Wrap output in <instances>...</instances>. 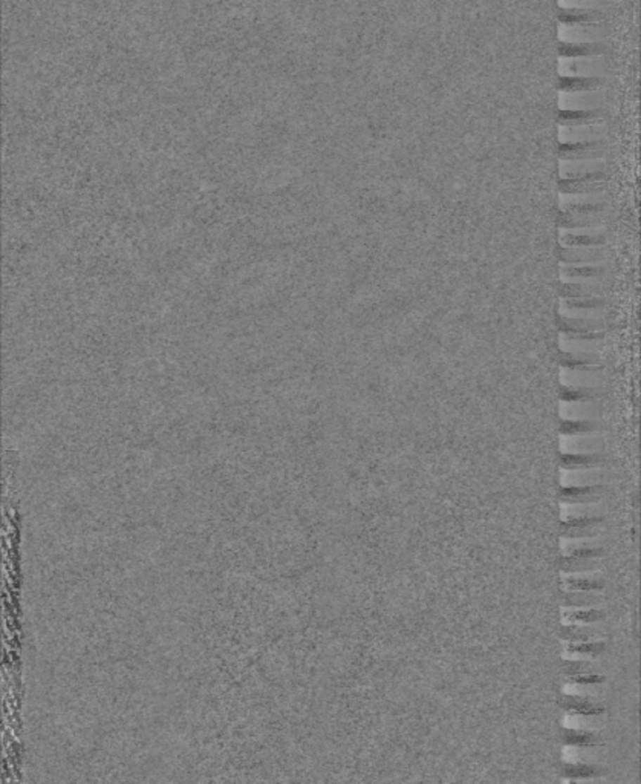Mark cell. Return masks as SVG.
<instances>
[{"instance_id": "obj_1", "label": "cell", "mask_w": 641, "mask_h": 784, "mask_svg": "<svg viewBox=\"0 0 641 784\" xmlns=\"http://www.w3.org/2000/svg\"><path fill=\"white\" fill-rule=\"evenodd\" d=\"M562 390H597L604 385L602 365H560Z\"/></svg>"}, {"instance_id": "obj_2", "label": "cell", "mask_w": 641, "mask_h": 784, "mask_svg": "<svg viewBox=\"0 0 641 784\" xmlns=\"http://www.w3.org/2000/svg\"><path fill=\"white\" fill-rule=\"evenodd\" d=\"M609 69L606 56L560 58L557 71L560 77H604Z\"/></svg>"}, {"instance_id": "obj_3", "label": "cell", "mask_w": 641, "mask_h": 784, "mask_svg": "<svg viewBox=\"0 0 641 784\" xmlns=\"http://www.w3.org/2000/svg\"><path fill=\"white\" fill-rule=\"evenodd\" d=\"M560 283H600L603 282L608 266L604 262L565 264L560 262Z\"/></svg>"}, {"instance_id": "obj_4", "label": "cell", "mask_w": 641, "mask_h": 784, "mask_svg": "<svg viewBox=\"0 0 641 784\" xmlns=\"http://www.w3.org/2000/svg\"><path fill=\"white\" fill-rule=\"evenodd\" d=\"M557 313L559 317H568V319L604 317L606 304L603 296L580 297V299L560 297Z\"/></svg>"}, {"instance_id": "obj_5", "label": "cell", "mask_w": 641, "mask_h": 784, "mask_svg": "<svg viewBox=\"0 0 641 784\" xmlns=\"http://www.w3.org/2000/svg\"><path fill=\"white\" fill-rule=\"evenodd\" d=\"M559 37L562 43H603L608 37L604 22L597 23H560Z\"/></svg>"}, {"instance_id": "obj_6", "label": "cell", "mask_w": 641, "mask_h": 784, "mask_svg": "<svg viewBox=\"0 0 641 784\" xmlns=\"http://www.w3.org/2000/svg\"><path fill=\"white\" fill-rule=\"evenodd\" d=\"M604 244H606V229L603 226L559 229L560 247H583V245H604Z\"/></svg>"}, {"instance_id": "obj_7", "label": "cell", "mask_w": 641, "mask_h": 784, "mask_svg": "<svg viewBox=\"0 0 641 784\" xmlns=\"http://www.w3.org/2000/svg\"><path fill=\"white\" fill-rule=\"evenodd\" d=\"M562 421H595L602 416V400H563L560 399Z\"/></svg>"}, {"instance_id": "obj_8", "label": "cell", "mask_w": 641, "mask_h": 784, "mask_svg": "<svg viewBox=\"0 0 641 784\" xmlns=\"http://www.w3.org/2000/svg\"><path fill=\"white\" fill-rule=\"evenodd\" d=\"M606 135H608V126L604 122L582 126H559L560 144L604 141Z\"/></svg>"}, {"instance_id": "obj_9", "label": "cell", "mask_w": 641, "mask_h": 784, "mask_svg": "<svg viewBox=\"0 0 641 784\" xmlns=\"http://www.w3.org/2000/svg\"><path fill=\"white\" fill-rule=\"evenodd\" d=\"M559 348L560 352H600L603 348V333L588 334L560 331Z\"/></svg>"}, {"instance_id": "obj_10", "label": "cell", "mask_w": 641, "mask_h": 784, "mask_svg": "<svg viewBox=\"0 0 641 784\" xmlns=\"http://www.w3.org/2000/svg\"><path fill=\"white\" fill-rule=\"evenodd\" d=\"M604 100H606L604 89L586 91V92H560L559 109L560 110L603 109Z\"/></svg>"}, {"instance_id": "obj_11", "label": "cell", "mask_w": 641, "mask_h": 784, "mask_svg": "<svg viewBox=\"0 0 641 784\" xmlns=\"http://www.w3.org/2000/svg\"><path fill=\"white\" fill-rule=\"evenodd\" d=\"M606 167L604 158L594 160H559L560 179H576L595 174H603Z\"/></svg>"}, {"instance_id": "obj_12", "label": "cell", "mask_w": 641, "mask_h": 784, "mask_svg": "<svg viewBox=\"0 0 641 784\" xmlns=\"http://www.w3.org/2000/svg\"><path fill=\"white\" fill-rule=\"evenodd\" d=\"M559 261L565 264H586V262H604V245H583V247H560Z\"/></svg>"}, {"instance_id": "obj_13", "label": "cell", "mask_w": 641, "mask_h": 784, "mask_svg": "<svg viewBox=\"0 0 641 784\" xmlns=\"http://www.w3.org/2000/svg\"><path fill=\"white\" fill-rule=\"evenodd\" d=\"M606 192V176L603 174H595L576 179H560L559 193H594Z\"/></svg>"}, {"instance_id": "obj_14", "label": "cell", "mask_w": 641, "mask_h": 784, "mask_svg": "<svg viewBox=\"0 0 641 784\" xmlns=\"http://www.w3.org/2000/svg\"><path fill=\"white\" fill-rule=\"evenodd\" d=\"M604 155H606L604 141L560 144V149H559V160H594V158H604Z\"/></svg>"}, {"instance_id": "obj_15", "label": "cell", "mask_w": 641, "mask_h": 784, "mask_svg": "<svg viewBox=\"0 0 641 784\" xmlns=\"http://www.w3.org/2000/svg\"><path fill=\"white\" fill-rule=\"evenodd\" d=\"M560 435L563 446H566L562 454H599V430Z\"/></svg>"}, {"instance_id": "obj_16", "label": "cell", "mask_w": 641, "mask_h": 784, "mask_svg": "<svg viewBox=\"0 0 641 784\" xmlns=\"http://www.w3.org/2000/svg\"><path fill=\"white\" fill-rule=\"evenodd\" d=\"M603 495L600 486H563L559 498L563 504H588L599 501Z\"/></svg>"}, {"instance_id": "obj_17", "label": "cell", "mask_w": 641, "mask_h": 784, "mask_svg": "<svg viewBox=\"0 0 641 784\" xmlns=\"http://www.w3.org/2000/svg\"><path fill=\"white\" fill-rule=\"evenodd\" d=\"M606 53L608 48L604 43H560L559 46L560 58L606 56Z\"/></svg>"}, {"instance_id": "obj_18", "label": "cell", "mask_w": 641, "mask_h": 784, "mask_svg": "<svg viewBox=\"0 0 641 784\" xmlns=\"http://www.w3.org/2000/svg\"><path fill=\"white\" fill-rule=\"evenodd\" d=\"M603 77H560L559 92H586L603 89Z\"/></svg>"}, {"instance_id": "obj_19", "label": "cell", "mask_w": 641, "mask_h": 784, "mask_svg": "<svg viewBox=\"0 0 641 784\" xmlns=\"http://www.w3.org/2000/svg\"><path fill=\"white\" fill-rule=\"evenodd\" d=\"M559 703L565 711L573 712V714H578V716L594 717V716H602V714L604 712L603 706L589 702V700L583 699V697L560 695Z\"/></svg>"}, {"instance_id": "obj_20", "label": "cell", "mask_w": 641, "mask_h": 784, "mask_svg": "<svg viewBox=\"0 0 641 784\" xmlns=\"http://www.w3.org/2000/svg\"><path fill=\"white\" fill-rule=\"evenodd\" d=\"M560 331H574V333H588L597 334L604 331V317H591V319H568L559 317Z\"/></svg>"}, {"instance_id": "obj_21", "label": "cell", "mask_w": 641, "mask_h": 784, "mask_svg": "<svg viewBox=\"0 0 641 784\" xmlns=\"http://www.w3.org/2000/svg\"><path fill=\"white\" fill-rule=\"evenodd\" d=\"M604 122L603 109L595 110H560L559 126H582Z\"/></svg>"}, {"instance_id": "obj_22", "label": "cell", "mask_w": 641, "mask_h": 784, "mask_svg": "<svg viewBox=\"0 0 641 784\" xmlns=\"http://www.w3.org/2000/svg\"><path fill=\"white\" fill-rule=\"evenodd\" d=\"M600 454H562L560 466L563 470H585L602 466Z\"/></svg>"}, {"instance_id": "obj_23", "label": "cell", "mask_w": 641, "mask_h": 784, "mask_svg": "<svg viewBox=\"0 0 641 784\" xmlns=\"http://www.w3.org/2000/svg\"><path fill=\"white\" fill-rule=\"evenodd\" d=\"M608 193L594 192V193H559V207H582V205H608Z\"/></svg>"}, {"instance_id": "obj_24", "label": "cell", "mask_w": 641, "mask_h": 784, "mask_svg": "<svg viewBox=\"0 0 641 784\" xmlns=\"http://www.w3.org/2000/svg\"><path fill=\"white\" fill-rule=\"evenodd\" d=\"M560 297L580 299L603 296V282L600 283H560Z\"/></svg>"}, {"instance_id": "obj_25", "label": "cell", "mask_w": 641, "mask_h": 784, "mask_svg": "<svg viewBox=\"0 0 641 784\" xmlns=\"http://www.w3.org/2000/svg\"><path fill=\"white\" fill-rule=\"evenodd\" d=\"M560 773H562L565 778L582 780V778H597V777H602V775H606V769L599 768V766H594V764H583V763L571 764V763H563V764H562V768H560Z\"/></svg>"}, {"instance_id": "obj_26", "label": "cell", "mask_w": 641, "mask_h": 784, "mask_svg": "<svg viewBox=\"0 0 641 784\" xmlns=\"http://www.w3.org/2000/svg\"><path fill=\"white\" fill-rule=\"evenodd\" d=\"M559 22L565 25L604 22V13L603 10H562Z\"/></svg>"}, {"instance_id": "obj_27", "label": "cell", "mask_w": 641, "mask_h": 784, "mask_svg": "<svg viewBox=\"0 0 641 784\" xmlns=\"http://www.w3.org/2000/svg\"><path fill=\"white\" fill-rule=\"evenodd\" d=\"M562 742L566 746H576V747H594L600 745L599 735L593 734V732L585 731H574V729H565L563 728L560 732Z\"/></svg>"}, {"instance_id": "obj_28", "label": "cell", "mask_w": 641, "mask_h": 784, "mask_svg": "<svg viewBox=\"0 0 641 784\" xmlns=\"http://www.w3.org/2000/svg\"><path fill=\"white\" fill-rule=\"evenodd\" d=\"M603 219L599 217H585V214L560 212L559 214V229H573V227H594L603 226Z\"/></svg>"}, {"instance_id": "obj_29", "label": "cell", "mask_w": 641, "mask_h": 784, "mask_svg": "<svg viewBox=\"0 0 641 784\" xmlns=\"http://www.w3.org/2000/svg\"><path fill=\"white\" fill-rule=\"evenodd\" d=\"M603 598L591 594V591H563L562 605L563 607H593L600 604Z\"/></svg>"}, {"instance_id": "obj_30", "label": "cell", "mask_w": 641, "mask_h": 784, "mask_svg": "<svg viewBox=\"0 0 641 784\" xmlns=\"http://www.w3.org/2000/svg\"><path fill=\"white\" fill-rule=\"evenodd\" d=\"M599 636V631L594 628H585L577 625H563L560 631V639L568 642H586Z\"/></svg>"}, {"instance_id": "obj_31", "label": "cell", "mask_w": 641, "mask_h": 784, "mask_svg": "<svg viewBox=\"0 0 641 784\" xmlns=\"http://www.w3.org/2000/svg\"><path fill=\"white\" fill-rule=\"evenodd\" d=\"M560 365H602L600 352H560Z\"/></svg>"}, {"instance_id": "obj_32", "label": "cell", "mask_w": 641, "mask_h": 784, "mask_svg": "<svg viewBox=\"0 0 641 784\" xmlns=\"http://www.w3.org/2000/svg\"><path fill=\"white\" fill-rule=\"evenodd\" d=\"M594 567H597L594 559H583L577 556H562L560 559V570L563 573L586 572V570H591Z\"/></svg>"}, {"instance_id": "obj_33", "label": "cell", "mask_w": 641, "mask_h": 784, "mask_svg": "<svg viewBox=\"0 0 641 784\" xmlns=\"http://www.w3.org/2000/svg\"><path fill=\"white\" fill-rule=\"evenodd\" d=\"M563 589L574 590V591H599L604 589L603 581L597 579H585V578H568L562 581Z\"/></svg>"}, {"instance_id": "obj_34", "label": "cell", "mask_w": 641, "mask_h": 784, "mask_svg": "<svg viewBox=\"0 0 641 784\" xmlns=\"http://www.w3.org/2000/svg\"><path fill=\"white\" fill-rule=\"evenodd\" d=\"M566 622L571 624H595L604 619V611L600 610H577L565 615Z\"/></svg>"}, {"instance_id": "obj_35", "label": "cell", "mask_w": 641, "mask_h": 784, "mask_svg": "<svg viewBox=\"0 0 641 784\" xmlns=\"http://www.w3.org/2000/svg\"><path fill=\"white\" fill-rule=\"evenodd\" d=\"M600 425L595 421H562L560 425V434H582V432H593V430H599Z\"/></svg>"}, {"instance_id": "obj_36", "label": "cell", "mask_w": 641, "mask_h": 784, "mask_svg": "<svg viewBox=\"0 0 641 784\" xmlns=\"http://www.w3.org/2000/svg\"><path fill=\"white\" fill-rule=\"evenodd\" d=\"M603 387L597 390H562L563 400H602Z\"/></svg>"}, {"instance_id": "obj_37", "label": "cell", "mask_w": 641, "mask_h": 784, "mask_svg": "<svg viewBox=\"0 0 641 784\" xmlns=\"http://www.w3.org/2000/svg\"><path fill=\"white\" fill-rule=\"evenodd\" d=\"M606 650V643L603 642H571L566 651L569 653H577V654H589V656H599V654L604 653Z\"/></svg>"}, {"instance_id": "obj_38", "label": "cell", "mask_w": 641, "mask_h": 784, "mask_svg": "<svg viewBox=\"0 0 641 784\" xmlns=\"http://www.w3.org/2000/svg\"><path fill=\"white\" fill-rule=\"evenodd\" d=\"M562 10H603L606 0H559Z\"/></svg>"}, {"instance_id": "obj_39", "label": "cell", "mask_w": 641, "mask_h": 784, "mask_svg": "<svg viewBox=\"0 0 641 784\" xmlns=\"http://www.w3.org/2000/svg\"><path fill=\"white\" fill-rule=\"evenodd\" d=\"M602 522H603V518H600V516H580V518H573V520L563 521L560 530H563V529L599 527Z\"/></svg>"}, {"instance_id": "obj_40", "label": "cell", "mask_w": 641, "mask_h": 784, "mask_svg": "<svg viewBox=\"0 0 641 784\" xmlns=\"http://www.w3.org/2000/svg\"><path fill=\"white\" fill-rule=\"evenodd\" d=\"M595 667L591 662L586 660H563V671L566 676H577V674H588L594 673Z\"/></svg>"}, {"instance_id": "obj_41", "label": "cell", "mask_w": 641, "mask_h": 784, "mask_svg": "<svg viewBox=\"0 0 641 784\" xmlns=\"http://www.w3.org/2000/svg\"><path fill=\"white\" fill-rule=\"evenodd\" d=\"M604 677L600 674H595V673H588V674H577V676H568L566 682L568 683H573V685H599L604 682Z\"/></svg>"}, {"instance_id": "obj_42", "label": "cell", "mask_w": 641, "mask_h": 784, "mask_svg": "<svg viewBox=\"0 0 641 784\" xmlns=\"http://www.w3.org/2000/svg\"><path fill=\"white\" fill-rule=\"evenodd\" d=\"M563 538H591L599 533V527H585V529H563L560 530Z\"/></svg>"}, {"instance_id": "obj_43", "label": "cell", "mask_w": 641, "mask_h": 784, "mask_svg": "<svg viewBox=\"0 0 641 784\" xmlns=\"http://www.w3.org/2000/svg\"><path fill=\"white\" fill-rule=\"evenodd\" d=\"M571 556H577V558H583V559H597V558H602L603 556V550L602 548H576L571 551Z\"/></svg>"}]
</instances>
